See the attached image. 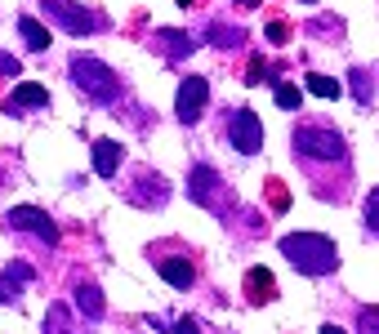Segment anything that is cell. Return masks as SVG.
<instances>
[{"label": "cell", "instance_id": "ba28073f", "mask_svg": "<svg viewBox=\"0 0 379 334\" xmlns=\"http://www.w3.org/2000/svg\"><path fill=\"white\" fill-rule=\"evenodd\" d=\"M219 192H223V178L214 174L210 165H192V174H188V196L196 200V205L214 210V205H219Z\"/></svg>", "mask_w": 379, "mask_h": 334}, {"label": "cell", "instance_id": "f546056e", "mask_svg": "<svg viewBox=\"0 0 379 334\" xmlns=\"http://www.w3.org/2000/svg\"><path fill=\"white\" fill-rule=\"evenodd\" d=\"M9 298H18V294H14V290H5V286H0V303H9Z\"/></svg>", "mask_w": 379, "mask_h": 334}, {"label": "cell", "instance_id": "9a60e30c", "mask_svg": "<svg viewBox=\"0 0 379 334\" xmlns=\"http://www.w3.org/2000/svg\"><path fill=\"white\" fill-rule=\"evenodd\" d=\"M205 41H210L214 49H241V45H245V31H241V27H228V23H210V27H205Z\"/></svg>", "mask_w": 379, "mask_h": 334}, {"label": "cell", "instance_id": "ac0fdd59", "mask_svg": "<svg viewBox=\"0 0 379 334\" xmlns=\"http://www.w3.org/2000/svg\"><path fill=\"white\" fill-rule=\"evenodd\" d=\"M304 85H308V94H317V98H339V94H343L339 80H335V76H321V72H308Z\"/></svg>", "mask_w": 379, "mask_h": 334}, {"label": "cell", "instance_id": "7c38bea8", "mask_svg": "<svg viewBox=\"0 0 379 334\" xmlns=\"http://www.w3.org/2000/svg\"><path fill=\"white\" fill-rule=\"evenodd\" d=\"M121 161H125L121 143H112V139H98L94 143V174L98 178H117L121 174Z\"/></svg>", "mask_w": 379, "mask_h": 334}, {"label": "cell", "instance_id": "2e32d148", "mask_svg": "<svg viewBox=\"0 0 379 334\" xmlns=\"http://www.w3.org/2000/svg\"><path fill=\"white\" fill-rule=\"evenodd\" d=\"M18 31H23L27 49H36V54H45V49H49V31H45L36 18H31V14H23V18H18Z\"/></svg>", "mask_w": 379, "mask_h": 334}, {"label": "cell", "instance_id": "836d02e7", "mask_svg": "<svg viewBox=\"0 0 379 334\" xmlns=\"http://www.w3.org/2000/svg\"><path fill=\"white\" fill-rule=\"evenodd\" d=\"M304 5H317V0H304Z\"/></svg>", "mask_w": 379, "mask_h": 334}, {"label": "cell", "instance_id": "4dcf8cb0", "mask_svg": "<svg viewBox=\"0 0 379 334\" xmlns=\"http://www.w3.org/2000/svg\"><path fill=\"white\" fill-rule=\"evenodd\" d=\"M321 334H343V330L339 325H321Z\"/></svg>", "mask_w": 379, "mask_h": 334}, {"label": "cell", "instance_id": "9c48e42d", "mask_svg": "<svg viewBox=\"0 0 379 334\" xmlns=\"http://www.w3.org/2000/svg\"><path fill=\"white\" fill-rule=\"evenodd\" d=\"M152 54H161V58H170V63H178V58H188L192 49H196V41L188 36V31H174V27H156L152 31Z\"/></svg>", "mask_w": 379, "mask_h": 334}, {"label": "cell", "instance_id": "8fae6325", "mask_svg": "<svg viewBox=\"0 0 379 334\" xmlns=\"http://www.w3.org/2000/svg\"><path fill=\"white\" fill-rule=\"evenodd\" d=\"M245 298L259 303V308L277 298V276L268 272V267H250V272H245Z\"/></svg>", "mask_w": 379, "mask_h": 334}, {"label": "cell", "instance_id": "cb8c5ba5", "mask_svg": "<svg viewBox=\"0 0 379 334\" xmlns=\"http://www.w3.org/2000/svg\"><path fill=\"white\" fill-rule=\"evenodd\" d=\"M357 334H379V308H361L357 312Z\"/></svg>", "mask_w": 379, "mask_h": 334}, {"label": "cell", "instance_id": "52a82bcc", "mask_svg": "<svg viewBox=\"0 0 379 334\" xmlns=\"http://www.w3.org/2000/svg\"><path fill=\"white\" fill-rule=\"evenodd\" d=\"M228 143H233L241 156H255L259 147H263V121H259L250 107L233 112V121H228Z\"/></svg>", "mask_w": 379, "mask_h": 334}, {"label": "cell", "instance_id": "7a4b0ae2", "mask_svg": "<svg viewBox=\"0 0 379 334\" xmlns=\"http://www.w3.org/2000/svg\"><path fill=\"white\" fill-rule=\"evenodd\" d=\"M72 85L90 98V103H98V107H107V103H117L121 98V76L112 72L107 63H98V58H90V54H76L72 58Z\"/></svg>", "mask_w": 379, "mask_h": 334}, {"label": "cell", "instance_id": "d6986e66", "mask_svg": "<svg viewBox=\"0 0 379 334\" xmlns=\"http://www.w3.org/2000/svg\"><path fill=\"white\" fill-rule=\"evenodd\" d=\"M268 205H272L277 214H286V210H290V192H286V183H282V178H268Z\"/></svg>", "mask_w": 379, "mask_h": 334}, {"label": "cell", "instance_id": "8992f818", "mask_svg": "<svg viewBox=\"0 0 379 334\" xmlns=\"http://www.w3.org/2000/svg\"><path fill=\"white\" fill-rule=\"evenodd\" d=\"M205 103H210V85H205V76H183V80H178L174 116H178L183 125H196V121H201Z\"/></svg>", "mask_w": 379, "mask_h": 334}, {"label": "cell", "instance_id": "6da1fadb", "mask_svg": "<svg viewBox=\"0 0 379 334\" xmlns=\"http://www.w3.org/2000/svg\"><path fill=\"white\" fill-rule=\"evenodd\" d=\"M282 254L294 263V272L304 276H326L339 267V249L331 237H321V232H290L282 237Z\"/></svg>", "mask_w": 379, "mask_h": 334}, {"label": "cell", "instance_id": "5bb4252c", "mask_svg": "<svg viewBox=\"0 0 379 334\" xmlns=\"http://www.w3.org/2000/svg\"><path fill=\"white\" fill-rule=\"evenodd\" d=\"M76 308L85 312L90 321H98V316L107 312V303H103V290H98L94 281H80V286H76Z\"/></svg>", "mask_w": 379, "mask_h": 334}, {"label": "cell", "instance_id": "1f68e13d", "mask_svg": "<svg viewBox=\"0 0 379 334\" xmlns=\"http://www.w3.org/2000/svg\"><path fill=\"white\" fill-rule=\"evenodd\" d=\"M237 5H245V9H255V5H259V0H237Z\"/></svg>", "mask_w": 379, "mask_h": 334}, {"label": "cell", "instance_id": "4316f807", "mask_svg": "<svg viewBox=\"0 0 379 334\" xmlns=\"http://www.w3.org/2000/svg\"><path fill=\"white\" fill-rule=\"evenodd\" d=\"M263 72H268V67H263V58L255 54V58H250V67H245V80H250V85H259V80H263Z\"/></svg>", "mask_w": 379, "mask_h": 334}, {"label": "cell", "instance_id": "30bf717a", "mask_svg": "<svg viewBox=\"0 0 379 334\" xmlns=\"http://www.w3.org/2000/svg\"><path fill=\"white\" fill-rule=\"evenodd\" d=\"M36 107H49V90H45V85H14V94L5 98V112H9V116L36 112Z\"/></svg>", "mask_w": 379, "mask_h": 334}, {"label": "cell", "instance_id": "83f0119b", "mask_svg": "<svg viewBox=\"0 0 379 334\" xmlns=\"http://www.w3.org/2000/svg\"><path fill=\"white\" fill-rule=\"evenodd\" d=\"M23 72V63L14 58V54H0V76H18Z\"/></svg>", "mask_w": 379, "mask_h": 334}, {"label": "cell", "instance_id": "4fadbf2b", "mask_svg": "<svg viewBox=\"0 0 379 334\" xmlns=\"http://www.w3.org/2000/svg\"><path fill=\"white\" fill-rule=\"evenodd\" d=\"M156 272L166 276L174 290H192V281H196V267H192V259H178V254L161 259V263H156Z\"/></svg>", "mask_w": 379, "mask_h": 334}, {"label": "cell", "instance_id": "44dd1931", "mask_svg": "<svg viewBox=\"0 0 379 334\" xmlns=\"http://www.w3.org/2000/svg\"><path fill=\"white\" fill-rule=\"evenodd\" d=\"M31 276H36V272H31L27 263H9V267H5V286H9L14 294H18V286H27Z\"/></svg>", "mask_w": 379, "mask_h": 334}, {"label": "cell", "instance_id": "d4e9b609", "mask_svg": "<svg viewBox=\"0 0 379 334\" xmlns=\"http://www.w3.org/2000/svg\"><path fill=\"white\" fill-rule=\"evenodd\" d=\"M366 227L379 232V188H370V196H366Z\"/></svg>", "mask_w": 379, "mask_h": 334}, {"label": "cell", "instance_id": "d6a6232c", "mask_svg": "<svg viewBox=\"0 0 379 334\" xmlns=\"http://www.w3.org/2000/svg\"><path fill=\"white\" fill-rule=\"evenodd\" d=\"M178 5H183V9H188V5H196V0H178Z\"/></svg>", "mask_w": 379, "mask_h": 334}, {"label": "cell", "instance_id": "603a6c76", "mask_svg": "<svg viewBox=\"0 0 379 334\" xmlns=\"http://www.w3.org/2000/svg\"><path fill=\"white\" fill-rule=\"evenodd\" d=\"M348 80H353V98H357V103H370V85H366V72H361V67H353V72H348Z\"/></svg>", "mask_w": 379, "mask_h": 334}, {"label": "cell", "instance_id": "e0dca14e", "mask_svg": "<svg viewBox=\"0 0 379 334\" xmlns=\"http://www.w3.org/2000/svg\"><path fill=\"white\" fill-rule=\"evenodd\" d=\"M139 192H147V196H134V205H166V178H152V174H143L139 178Z\"/></svg>", "mask_w": 379, "mask_h": 334}, {"label": "cell", "instance_id": "484cf974", "mask_svg": "<svg viewBox=\"0 0 379 334\" xmlns=\"http://www.w3.org/2000/svg\"><path fill=\"white\" fill-rule=\"evenodd\" d=\"M268 41H272V45H286V41H290V23L272 18V23H268Z\"/></svg>", "mask_w": 379, "mask_h": 334}, {"label": "cell", "instance_id": "f1b7e54d", "mask_svg": "<svg viewBox=\"0 0 379 334\" xmlns=\"http://www.w3.org/2000/svg\"><path fill=\"white\" fill-rule=\"evenodd\" d=\"M174 334H201V325H196V321H192V316H183V321H178V325H174Z\"/></svg>", "mask_w": 379, "mask_h": 334}, {"label": "cell", "instance_id": "5b68a950", "mask_svg": "<svg viewBox=\"0 0 379 334\" xmlns=\"http://www.w3.org/2000/svg\"><path fill=\"white\" fill-rule=\"evenodd\" d=\"M5 227H9V232H27V237H36V241H45V245H58V241H63L58 223L49 219L45 210H36V205H14V210L5 214Z\"/></svg>", "mask_w": 379, "mask_h": 334}, {"label": "cell", "instance_id": "277c9868", "mask_svg": "<svg viewBox=\"0 0 379 334\" xmlns=\"http://www.w3.org/2000/svg\"><path fill=\"white\" fill-rule=\"evenodd\" d=\"M294 152L308 156V161H343V156H348V147H343V139L335 129L304 125V129H294Z\"/></svg>", "mask_w": 379, "mask_h": 334}, {"label": "cell", "instance_id": "7402d4cb", "mask_svg": "<svg viewBox=\"0 0 379 334\" xmlns=\"http://www.w3.org/2000/svg\"><path fill=\"white\" fill-rule=\"evenodd\" d=\"M299 103H304V90L299 85H277V107H282V112H294Z\"/></svg>", "mask_w": 379, "mask_h": 334}, {"label": "cell", "instance_id": "3957f363", "mask_svg": "<svg viewBox=\"0 0 379 334\" xmlns=\"http://www.w3.org/2000/svg\"><path fill=\"white\" fill-rule=\"evenodd\" d=\"M41 9L49 14V23L63 27L68 36H94V31H103L107 18L98 9H85V5H76V0H41Z\"/></svg>", "mask_w": 379, "mask_h": 334}, {"label": "cell", "instance_id": "ffe728a7", "mask_svg": "<svg viewBox=\"0 0 379 334\" xmlns=\"http://www.w3.org/2000/svg\"><path fill=\"white\" fill-rule=\"evenodd\" d=\"M45 334H72V325H68V308H63V303L49 308V316H45Z\"/></svg>", "mask_w": 379, "mask_h": 334}]
</instances>
